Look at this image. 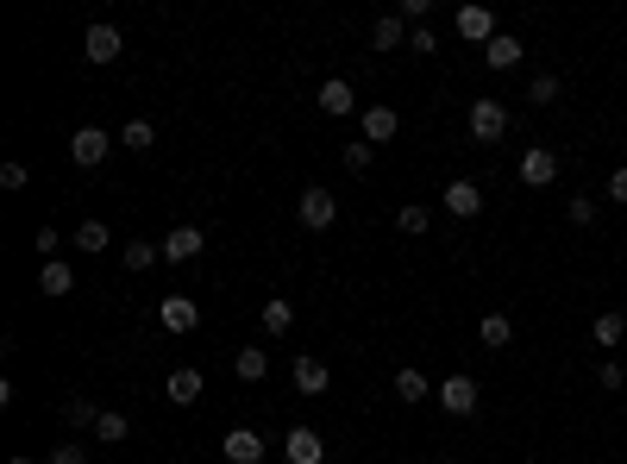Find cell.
Listing matches in <instances>:
<instances>
[{
  "mask_svg": "<svg viewBox=\"0 0 627 464\" xmlns=\"http://www.w3.org/2000/svg\"><path fill=\"white\" fill-rule=\"evenodd\" d=\"M120 145H126V151H151V145H157V126H151V120H138V113H132V120L120 126Z\"/></svg>",
  "mask_w": 627,
  "mask_h": 464,
  "instance_id": "484cf974",
  "label": "cell"
},
{
  "mask_svg": "<svg viewBox=\"0 0 627 464\" xmlns=\"http://www.w3.org/2000/svg\"><path fill=\"white\" fill-rule=\"evenodd\" d=\"M590 339L602 345V352H615V345L627 339V314H621V308H609V314H596V320H590Z\"/></svg>",
  "mask_w": 627,
  "mask_h": 464,
  "instance_id": "2e32d148",
  "label": "cell"
},
{
  "mask_svg": "<svg viewBox=\"0 0 627 464\" xmlns=\"http://www.w3.org/2000/svg\"><path fill=\"white\" fill-rule=\"evenodd\" d=\"M609 201H627V164H621V170L609 176Z\"/></svg>",
  "mask_w": 627,
  "mask_h": 464,
  "instance_id": "74e56055",
  "label": "cell"
},
{
  "mask_svg": "<svg viewBox=\"0 0 627 464\" xmlns=\"http://www.w3.org/2000/svg\"><path fill=\"white\" fill-rule=\"evenodd\" d=\"M207 251V232L201 226H170V239H164V264H195Z\"/></svg>",
  "mask_w": 627,
  "mask_h": 464,
  "instance_id": "52a82bcc",
  "label": "cell"
},
{
  "mask_svg": "<svg viewBox=\"0 0 627 464\" xmlns=\"http://www.w3.org/2000/svg\"><path fill=\"white\" fill-rule=\"evenodd\" d=\"M7 464H32V458H7Z\"/></svg>",
  "mask_w": 627,
  "mask_h": 464,
  "instance_id": "f35d334b",
  "label": "cell"
},
{
  "mask_svg": "<svg viewBox=\"0 0 627 464\" xmlns=\"http://www.w3.org/2000/svg\"><path fill=\"white\" fill-rule=\"evenodd\" d=\"M295 214H301V226H308V232H327V226L339 220V195H333V189H320V182H314V189H301Z\"/></svg>",
  "mask_w": 627,
  "mask_h": 464,
  "instance_id": "7a4b0ae2",
  "label": "cell"
},
{
  "mask_svg": "<svg viewBox=\"0 0 627 464\" xmlns=\"http://www.w3.org/2000/svg\"><path fill=\"white\" fill-rule=\"evenodd\" d=\"M370 157H377V145H364V138H358V145H345V170H370Z\"/></svg>",
  "mask_w": 627,
  "mask_h": 464,
  "instance_id": "d6a6232c",
  "label": "cell"
},
{
  "mask_svg": "<svg viewBox=\"0 0 627 464\" xmlns=\"http://www.w3.org/2000/svg\"><path fill=\"white\" fill-rule=\"evenodd\" d=\"M157 320H164L170 333H195L201 327V308H195L189 295H164V301H157Z\"/></svg>",
  "mask_w": 627,
  "mask_h": 464,
  "instance_id": "30bf717a",
  "label": "cell"
},
{
  "mask_svg": "<svg viewBox=\"0 0 627 464\" xmlns=\"http://www.w3.org/2000/svg\"><path fill=\"white\" fill-rule=\"evenodd\" d=\"M483 57H490V69H515V63L527 57V44H521L515 32H502V38H490V44H483Z\"/></svg>",
  "mask_w": 627,
  "mask_h": 464,
  "instance_id": "ffe728a7",
  "label": "cell"
},
{
  "mask_svg": "<svg viewBox=\"0 0 627 464\" xmlns=\"http://www.w3.org/2000/svg\"><path fill=\"white\" fill-rule=\"evenodd\" d=\"M51 464H88V446L82 439H63V446H51Z\"/></svg>",
  "mask_w": 627,
  "mask_h": 464,
  "instance_id": "1f68e13d",
  "label": "cell"
},
{
  "mask_svg": "<svg viewBox=\"0 0 627 464\" xmlns=\"http://www.w3.org/2000/svg\"><path fill=\"white\" fill-rule=\"evenodd\" d=\"M527 101L533 107H552V101H559V76H533L527 82Z\"/></svg>",
  "mask_w": 627,
  "mask_h": 464,
  "instance_id": "4dcf8cb0",
  "label": "cell"
},
{
  "mask_svg": "<svg viewBox=\"0 0 627 464\" xmlns=\"http://www.w3.org/2000/svg\"><path fill=\"white\" fill-rule=\"evenodd\" d=\"M439 408H446L452 421L477 414V383H471V377H446V383H439Z\"/></svg>",
  "mask_w": 627,
  "mask_h": 464,
  "instance_id": "9c48e42d",
  "label": "cell"
},
{
  "mask_svg": "<svg viewBox=\"0 0 627 464\" xmlns=\"http://www.w3.org/2000/svg\"><path fill=\"white\" fill-rule=\"evenodd\" d=\"M283 452H289V464H320V458H327V446H320V433H314V427H295Z\"/></svg>",
  "mask_w": 627,
  "mask_h": 464,
  "instance_id": "e0dca14e",
  "label": "cell"
},
{
  "mask_svg": "<svg viewBox=\"0 0 627 464\" xmlns=\"http://www.w3.org/2000/svg\"><path fill=\"white\" fill-rule=\"evenodd\" d=\"M63 421H69V433H82V427H95V421H101V408H95V402H82V396H69V402H63Z\"/></svg>",
  "mask_w": 627,
  "mask_h": 464,
  "instance_id": "4316f807",
  "label": "cell"
},
{
  "mask_svg": "<svg viewBox=\"0 0 627 464\" xmlns=\"http://www.w3.org/2000/svg\"><path fill=\"white\" fill-rule=\"evenodd\" d=\"M458 38H471V44H490V38H502V26H496V13L490 7H458Z\"/></svg>",
  "mask_w": 627,
  "mask_h": 464,
  "instance_id": "ba28073f",
  "label": "cell"
},
{
  "mask_svg": "<svg viewBox=\"0 0 627 464\" xmlns=\"http://www.w3.org/2000/svg\"><path fill=\"white\" fill-rule=\"evenodd\" d=\"M477 339H483V345H490V352H502V345H515V320H508V314H496V308H490V314H483V320H477Z\"/></svg>",
  "mask_w": 627,
  "mask_h": 464,
  "instance_id": "d6986e66",
  "label": "cell"
},
{
  "mask_svg": "<svg viewBox=\"0 0 627 464\" xmlns=\"http://www.w3.org/2000/svg\"><path fill=\"white\" fill-rule=\"evenodd\" d=\"M596 383H602V389H609V396H615V389H621L627 377H621V364H602V370H596Z\"/></svg>",
  "mask_w": 627,
  "mask_h": 464,
  "instance_id": "8d00e7d4",
  "label": "cell"
},
{
  "mask_svg": "<svg viewBox=\"0 0 627 464\" xmlns=\"http://www.w3.org/2000/svg\"><path fill=\"white\" fill-rule=\"evenodd\" d=\"M565 214H571V226H596V201H590V195H577Z\"/></svg>",
  "mask_w": 627,
  "mask_h": 464,
  "instance_id": "836d02e7",
  "label": "cell"
},
{
  "mask_svg": "<svg viewBox=\"0 0 627 464\" xmlns=\"http://www.w3.org/2000/svg\"><path fill=\"white\" fill-rule=\"evenodd\" d=\"M521 182L527 189H552V182H559V151H546V145L521 151Z\"/></svg>",
  "mask_w": 627,
  "mask_h": 464,
  "instance_id": "5b68a950",
  "label": "cell"
},
{
  "mask_svg": "<svg viewBox=\"0 0 627 464\" xmlns=\"http://www.w3.org/2000/svg\"><path fill=\"white\" fill-rule=\"evenodd\" d=\"M439 207H446L452 220H477L483 214V189L471 176H458V182H446V195H439Z\"/></svg>",
  "mask_w": 627,
  "mask_h": 464,
  "instance_id": "277c9868",
  "label": "cell"
},
{
  "mask_svg": "<svg viewBox=\"0 0 627 464\" xmlns=\"http://www.w3.org/2000/svg\"><path fill=\"white\" fill-rule=\"evenodd\" d=\"M396 396H402V402H427L433 383L421 377V370H396Z\"/></svg>",
  "mask_w": 627,
  "mask_h": 464,
  "instance_id": "83f0119b",
  "label": "cell"
},
{
  "mask_svg": "<svg viewBox=\"0 0 627 464\" xmlns=\"http://www.w3.org/2000/svg\"><path fill=\"white\" fill-rule=\"evenodd\" d=\"M402 132V113L396 107H364V145H389Z\"/></svg>",
  "mask_w": 627,
  "mask_h": 464,
  "instance_id": "5bb4252c",
  "label": "cell"
},
{
  "mask_svg": "<svg viewBox=\"0 0 627 464\" xmlns=\"http://www.w3.org/2000/svg\"><path fill=\"white\" fill-rule=\"evenodd\" d=\"M220 452H226V464H264V433L258 427H232L220 439Z\"/></svg>",
  "mask_w": 627,
  "mask_h": 464,
  "instance_id": "8992f818",
  "label": "cell"
},
{
  "mask_svg": "<svg viewBox=\"0 0 627 464\" xmlns=\"http://www.w3.org/2000/svg\"><path fill=\"white\" fill-rule=\"evenodd\" d=\"M120 51H126V44H120V32H113V26H88V38H82V57L95 63V69H101V63H113Z\"/></svg>",
  "mask_w": 627,
  "mask_h": 464,
  "instance_id": "4fadbf2b",
  "label": "cell"
},
{
  "mask_svg": "<svg viewBox=\"0 0 627 464\" xmlns=\"http://www.w3.org/2000/svg\"><path fill=\"white\" fill-rule=\"evenodd\" d=\"M107 239H113L107 220H82L76 226V251H107Z\"/></svg>",
  "mask_w": 627,
  "mask_h": 464,
  "instance_id": "f546056e",
  "label": "cell"
},
{
  "mask_svg": "<svg viewBox=\"0 0 627 464\" xmlns=\"http://www.w3.org/2000/svg\"><path fill=\"white\" fill-rule=\"evenodd\" d=\"M408 51H421V57H427V51H439V38H433L427 26H414V32H408Z\"/></svg>",
  "mask_w": 627,
  "mask_h": 464,
  "instance_id": "d590c367",
  "label": "cell"
},
{
  "mask_svg": "<svg viewBox=\"0 0 627 464\" xmlns=\"http://www.w3.org/2000/svg\"><path fill=\"white\" fill-rule=\"evenodd\" d=\"M258 320H264V333H270V339H283V333L295 327V301H264V314H258Z\"/></svg>",
  "mask_w": 627,
  "mask_h": 464,
  "instance_id": "d4e9b609",
  "label": "cell"
},
{
  "mask_svg": "<svg viewBox=\"0 0 627 464\" xmlns=\"http://www.w3.org/2000/svg\"><path fill=\"white\" fill-rule=\"evenodd\" d=\"M95 439H101V446H126V439H132V421H126V414H113V408H101Z\"/></svg>",
  "mask_w": 627,
  "mask_h": 464,
  "instance_id": "cb8c5ba5",
  "label": "cell"
},
{
  "mask_svg": "<svg viewBox=\"0 0 627 464\" xmlns=\"http://www.w3.org/2000/svg\"><path fill=\"white\" fill-rule=\"evenodd\" d=\"M38 289H44V295H69V289H76V270H69L63 258L38 264Z\"/></svg>",
  "mask_w": 627,
  "mask_h": 464,
  "instance_id": "7402d4cb",
  "label": "cell"
},
{
  "mask_svg": "<svg viewBox=\"0 0 627 464\" xmlns=\"http://www.w3.org/2000/svg\"><path fill=\"white\" fill-rule=\"evenodd\" d=\"M289 377H295V389H301V396H327L333 370L320 364V358H295V370H289Z\"/></svg>",
  "mask_w": 627,
  "mask_h": 464,
  "instance_id": "9a60e30c",
  "label": "cell"
},
{
  "mask_svg": "<svg viewBox=\"0 0 627 464\" xmlns=\"http://www.w3.org/2000/svg\"><path fill=\"white\" fill-rule=\"evenodd\" d=\"M408 32H414V26H408L402 13H383V19H377V32H370V44H377V51H402Z\"/></svg>",
  "mask_w": 627,
  "mask_h": 464,
  "instance_id": "ac0fdd59",
  "label": "cell"
},
{
  "mask_svg": "<svg viewBox=\"0 0 627 464\" xmlns=\"http://www.w3.org/2000/svg\"><path fill=\"white\" fill-rule=\"evenodd\" d=\"M396 226L408 232V239H421V232L433 226V207H421V201H408V207H402V214H396Z\"/></svg>",
  "mask_w": 627,
  "mask_h": 464,
  "instance_id": "f1b7e54d",
  "label": "cell"
},
{
  "mask_svg": "<svg viewBox=\"0 0 627 464\" xmlns=\"http://www.w3.org/2000/svg\"><path fill=\"white\" fill-rule=\"evenodd\" d=\"M464 132H471L477 145H502V138H508V107H502V101H471V113H464Z\"/></svg>",
  "mask_w": 627,
  "mask_h": 464,
  "instance_id": "6da1fadb",
  "label": "cell"
},
{
  "mask_svg": "<svg viewBox=\"0 0 627 464\" xmlns=\"http://www.w3.org/2000/svg\"><path fill=\"white\" fill-rule=\"evenodd\" d=\"M107 151H113V138H107L101 126L69 132V164H76V170H101V164H107Z\"/></svg>",
  "mask_w": 627,
  "mask_h": 464,
  "instance_id": "3957f363",
  "label": "cell"
},
{
  "mask_svg": "<svg viewBox=\"0 0 627 464\" xmlns=\"http://www.w3.org/2000/svg\"><path fill=\"white\" fill-rule=\"evenodd\" d=\"M201 389H207V377H201L195 364H182V370H170V377H164V396H170V402H182V408L201 402Z\"/></svg>",
  "mask_w": 627,
  "mask_h": 464,
  "instance_id": "7c38bea8",
  "label": "cell"
},
{
  "mask_svg": "<svg viewBox=\"0 0 627 464\" xmlns=\"http://www.w3.org/2000/svg\"><path fill=\"white\" fill-rule=\"evenodd\" d=\"M320 113H333V120H345V113H358V95H352V82H345V76H327V82H320Z\"/></svg>",
  "mask_w": 627,
  "mask_h": 464,
  "instance_id": "8fae6325",
  "label": "cell"
},
{
  "mask_svg": "<svg viewBox=\"0 0 627 464\" xmlns=\"http://www.w3.org/2000/svg\"><path fill=\"white\" fill-rule=\"evenodd\" d=\"M120 264H126L132 276H145L151 264H164V245H145V239H132V245L120 251Z\"/></svg>",
  "mask_w": 627,
  "mask_h": 464,
  "instance_id": "603a6c76",
  "label": "cell"
},
{
  "mask_svg": "<svg viewBox=\"0 0 627 464\" xmlns=\"http://www.w3.org/2000/svg\"><path fill=\"white\" fill-rule=\"evenodd\" d=\"M26 182H32L26 164H0V189H26Z\"/></svg>",
  "mask_w": 627,
  "mask_h": 464,
  "instance_id": "e575fe53",
  "label": "cell"
},
{
  "mask_svg": "<svg viewBox=\"0 0 627 464\" xmlns=\"http://www.w3.org/2000/svg\"><path fill=\"white\" fill-rule=\"evenodd\" d=\"M232 370H239V383H264V377H270V352H258V345H239Z\"/></svg>",
  "mask_w": 627,
  "mask_h": 464,
  "instance_id": "44dd1931",
  "label": "cell"
}]
</instances>
